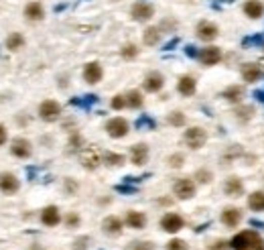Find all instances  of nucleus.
Instances as JSON below:
<instances>
[{
  "label": "nucleus",
  "instance_id": "obj_48",
  "mask_svg": "<svg viewBox=\"0 0 264 250\" xmlns=\"http://www.w3.org/2000/svg\"><path fill=\"white\" fill-rule=\"evenodd\" d=\"M256 98H258L260 102H264V92H256Z\"/></svg>",
  "mask_w": 264,
  "mask_h": 250
},
{
  "label": "nucleus",
  "instance_id": "obj_8",
  "mask_svg": "<svg viewBox=\"0 0 264 250\" xmlns=\"http://www.w3.org/2000/svg\"><path fill=\"white\" fill-rule=\"evenodd\" d=\"M197 57H199V61H201L203 65L211 67V65H217V63L222 61V49L215 47V45H207V47H203V49L199 51Z\"/></svg>",
  "mask_w": 264,
  "mask_h": 250
},
{
  "label": "nucleus",
  "instance_id": "obj_5",
  "mask_svg": "<svg viewBox=\"0 0 264 250\" xmlns=\"http://www.w3.org/2000/svg\"><path fill=\"white\" fill-rule=\"evenodd\" d=\"M195 35H197V39L209 43V41H215L219 37V27L211 21H199L197 27H195Z\"/></svg>",
  "mask_w": 264,
  "mask_h": 250
},
{
  "label": "nucleus",
  "instance_id": "obj_17",
  "mask_svg": "<svg viewBox=\"0 0 264 250\" xmlns=\"http://www.w3.org/2000/svg\"><path fill=\"white\" fill-rule=\"evenodd\" d=\"M224 193H226L228 197H240V195L244 193V181H242L240 177H236V175L228 177V179L224 181Z\"/></svg>",
  "mask_w": 264,
  "mask_h": 250
},
{
  "label": "nucleus",
  "instance_id": "obj_47",
  "mask_svg": "<svg viewBox=\"0 0 264 250\" xmlns=\"http://www.w3.org/2000/svg\"><path fill=\"white\" fill-rule=\"evenodd\" d=\"M185 53H187L189 57H195V55H199V53L195 51V47H193V45H189V47H185Z\"/></svg>",
  "mask_w": 264,
  "mask_h": 250
},
{
  "label": "nucleus",
  "instance_id": "obj_33",
  "mask_svg": "<svg viewBox=\"0 0 264 250\" xmlns=\"http://www.w3.org/2000/svg\"><path fill=\"white\" fill-rule=\"evenodd\" d=\"M120 55H122L124 59H135V57L139 55V47H137L135 43H126V45L120 49Z\"/></svg>",
  "mask_w": 264,
  "mask_h": 250
},
{
  "label": "nucleus",
  "instance_id": "obj_4",
  "mask_svg": "<svg viewBox=\"0 0 264 250\" xmlns=\"http://www.w3.org/2000/svg\"><path fill=\"white\" fill-rule=\"evenodd\" d=\"M106 133L112 137V139H124L128 133H130V127H128V120L116 116V118H110L106 122Z\"/></svg>",
  "mask_w": 264,
  "mask_h": 250
},
{
  "label": "nucleus",
  "instance_id": "obj_35",
  "mask_svg": "<svg viewBox=\"0 0 264 250\" xmlns=\"http://www.w3.org/2000/svg\"><path fill=\"white\" fill-rule=\"evenodd\" d=\"M167 163H169L171 169H181L183 163H185V155H183V153H175V155H171V157L167 159Z\"/></svg>",
  "mask_w": 264,
  "mask_h": 250
},
{
  "label": "nucleus",
  "instance_id": "obj_30",
  "mask_svg": "<svg viewBox=\"0 0 264 250\" xmlns=\"http://www.w3.org/2000/svg\"><path fill=\"white\" fill-rule=\"evenodd\" d=\"M102 159H104V163L106 165H110V167H120V165H124V155H120V153H104L102 155Z\"/></svg>",
  "mask_w": 264,
  "mask_h": 250
},
{
  "label": "nucleus",
  "instance_id": "obj_16",
  "mask_svg": "<svg viewBox=\"0 0 264 250\" xmlns=\"http://www.w3.org/2000/svg\"><path fill=\"white\" fill-rule=\"evenodd\" d=\"M183 218L179 216V214H165L163 218H161V228L165 230V232H171V234H175V232H179L181 228H183Z\"/></svg>",
  "mask_w": 264,
  "mask_h": 250
},
{
  "label": "nucleus",
  "instance_id": "obj_24",
  "mask_svg": "<svg viewBox=\"0 0 264 250\" xmlns=\"http://www.w3.org/2000/svg\"><path fill=\"white\" fill-rule=\"evenodd\" d=\"M122 220L120 218H116V216H108L104 222H102V228H104V232L106 234H112V236H116V234H120L122 232Z\"/></svg>",
  "mask_w": 264,
  "mask_h": 250
},
{
  "label": "nucleus",
  "instance_id": "obj_12",
  "mask_svg": "<svg viewBox=\"0 0 264 250\" xmlns=\"http://www.w3.org/2000/svg\"><path fill=\"white\" fill-rule=\"evenodd\" d=\"M130 161H132V165H137V167L147 165V161H149V147L145 143L132 145L130 147Z\"/></svg>",
  "mask_w": 264,
  "mask_h": 250
},
{
  "label": "nucleus",
  "instance_id": "obj_44",
  "mask_svg": "<svg viewBox=\"0 0 264 250\" xmlns=\"http://www.w3.org/2000/svg\"><path fill=\"white\" fill-rule=\"evenodd\" d=\"M7 139H9V135H7V129L0 124V145H5L7 143Z\"/></svg>",
  "mask_w": 264,
  "mask_h": 250
},
{
  "label": "nucleus",
  "instance_id": "obj_32",
  "mask_svg": "<svg viewBox=\"0 0 264 250\" xmlns=\"http://www.w3.org/2000/svg\"><path fill=\"white\" fill-rule=\"evenodd\" d=\"M167 122L171 124V127H185V114L179 112V110H175V112H171L167 116Z\"/></svg>",
  "mask_w": 264,
  "mask_h": 250
},
{
  "label": "nucleus",
  "instance_id": "obj_36",
  "mask_svg": "<svg viewBox=\"0 0 264 250\" xmlns=\"http://www.w3.org/2000/svg\"><path fill=\"white\" fill-rule=\"evenodd\" d=\"M143 127H149V129H151V131H153V129H155V127H157V122H155V120H153V118H149V116H141V118H139V120H137V129H139V131H141V129H143Z\"/></svg>",
  "mask_w": 264,
  "mask_h": 250
},
{
  "label": "nucleus",
  "instance_id": "obj_45",
  "mask_svg": "<svg viewBox=\"0 0 264 250\" xmlns=\"http://www.w3.org/2000/svg\"><path fill=\"white\" fill-rule=\"evenodd\" d=\"M65 189H67V191H77V183L71 181V179H67V181H65Z\"/></svg>",
  "mask_w": 264,
  "mask_h": 250
},
{
  "label": "nucleus",
  "instance_id": "obj_34",
  "mask_svg": "<svg viewBox=\"0 0 264 250\" xmlns=\"http://www.w3.org/2000/svg\"><path fill=\"white\" fill-rule=\"evenodd\" d=\"M193 179H197V183H211L213 181V173L209 171V169H197L195 171V175H193Z\"/></svg>",
  "mask_w": 264,
  "mask_h": 250
},
{
  "label": "nucleus",
  "instance_id": "obj_15",
  "mask_svg": "<svg viewBox=\"0 0 264 250\" xmlns=\"http://www.w3.org/2000/svg\"><path fill=\"white\" fill-rule=\"evenodd\" d=\"M219 220H222L224 226H228V228H236V226L242 222V210L236 207V205H228V207L222 212Z\"/></svg>",
  "mask_w": 264,
  "mask_h": 250
},
{
  "label": "nucleus",
  "instance_id": "obj_7",
  "mask_svg": "<svg viewBox=\"0 0 264 250\" xmlns=\"http://www.w3.org/2000/svg\"><path fill=\"white\" fill-rule=\"evenodd\" d=\"M39 116H41L45 122H55V120L61 116V106H59V102H55V100H45V102H41V106H39Z\"/></svg>",
  "mask_w": 264,
  "mask_h": 250
},
{
  "label": "nucleus",
  "instance_id": "obj_25",
  "mask_svg": "<svg viewBox=\"0 0 264 250\" xmlns=\"http://www.w3.org/2000/svg\"><path fill=\"white\" fill-rule=\"evenodd\" d=\"M25 17H27L29 21H41V19L45 17L43 5H41V3H29V5L25 7Z\"/></svg>",
  "mask_w": 264,
  "mask_h": 250
},
{
  "label": "nucleus",
  "instance_id": "obj_21",
  "mask_svg": "<svg viewBox=\"0 0 264 250\" xmlns=\"http://www.w3.org/2000/svg\"><path fill=\"white\" fill-rule=\"evenodd\" d=\"M242 96H244V88L234 84V86H228L224 92H222V98L230 104H240L242 102Z\"/></svg>",
  "mask_w": 264,
  "mask_h": 250
},
{
  "label": "nucleus",
  "instance_id": "obj_38",
  "mask_svg": "<svg viewBox=\"0 0 264 250\" xmlns=\"http://www.w3.org/2000/svg\"><path fill=\"white\" fill-rule=\"evenodd\" d=\"M167 250H187V242H185V240H179V238H173V240L167 244Z\"/></svg>",
  "mask_w": 264,
  "mask_h": 250
},
{
  "label": "nucleus",
  "instance_id": "obj_18",
  "mask_svg": "<svg viewBox=\"0 0 264 250\" xmlns=\"http://www.w3.org/2000/svg\"><path fill=\"white\" fill-rule=\"evenodd\" d=\"M145 90L147 92H151V94H157V92H161L163 90V86H165V77H163V73H159V71H151L147 77H145Z\"/></svg>",
  "mask_w": 264,
  "mask_h": 250
},
{
  "label": "nucleus",
  "instance_id": "obj_27",
  "mask_svg": "<svg viewBox=\"0 0 264 250\" xmlns=\"http://www.w3.org/2000/svg\"><path fill=\"white\" fill-rule=\"evenodd\" d=\"M248 207L252 212H264V191H252L248 195Z\"/></svg>",
  "mask_w": 264,
  "mask_h": 250
},
{
  "label": "nucleus",
  "instance_id": "obj_2",
  "mask_svg": "<svg viewBox=\"0 0 264 250\" xmlns=\"http://www.w3.org/2000/svg\"><path fill=\"white\" fill-rule=\"evenodd\" d=\"M183 141H185V145H187L189 149L197 151V149H201V147L207 143V133H205V129H201V127H191V129L185 131Z\"/></svg>",
  "mask_w": 264,
  "mask_h": 250
},
{
  "label": "nucleus",
  "instance_id": "obj_3",
  "mask_svg": "<svg viewBox=\"0 0 264 250\" xmlns=\"http://www.w3.org/2000/svg\"><path fill=\"white\" fill-rule=\"evenodd\" d=\"M130 17L135 19L137 23H149L155 17V7L151 3H135L130 7Z\"/></svg>",
  "mask_w": 264,
  "mask_h": 250
},
{
  "label": "nucleus",
  "instance_id": "obj_39",
  "mask_svg": "<svg viewBox=\"0 0 264 250\" xmlns=\"http://www.w3.org/2000/svg\"><path fill=\"white\" fill-rule=\"evenodd\" d=\"M110 106H112L114 110H122V108L126 106V96H122V94L114 96V98H112V102H110Z\"/></svg>",
  "mask_w": 264,
  "mask_h": 250
},
{
  "label": "nucleus",
  "instance_id": "obj_22",
  "mask_svg": "<svg viewBox=\"0 0 264 250\" xmlns=\"http://www.w3.org/2000/svg\"><path fill=\"white\" fill-rule=\"evenodd\" d=\"M41 222L45 224V226H49V228H53V226H57L59 222H61V216H59V210L55 207V205H47L43 212H41Z\"/></svg>",
  "mask_w": 264,
  "mask_h": 250
},
{
  "label": "nucleus",
  "instance_id": "obj_23",
  "mask_svg": "<svg viewBox=\"0 0 264 250\" xmlns=\"http://www.w3.org/2000/svg\"><path fill=\"white\" fill-rule=\"evenodd\" d=\"M126 226L135 228V230H143L147 226V216L143 212H128L126 214Z\"/></svg>",
  "mask_w": 264,
  "mask_h": 250
},
{
  "label": "nucleus",
  "instance_id": "obj_41",
  "mask_svg": "<svg viewBox=\"0 0 264 250\" xmlns=\"http://www.w3.org/2000/svg\"><path fill=\"white\" fill-rule=\"evenodd\" d=\"M65 224H67L69 228H75V226H79V216H77V214H69V216L65 218Z\"/></svg>",
  "mask_w": 264,
  "mask_h": 250
},
{
  "label": "nucleus",
  "instance_id": "obj_42",
  "mask_svg": "<svg viewBox=\"0 0 264 250\" xmlns=\"http://www.w3.org/2000/svg\"><path fill=\"white\" fill-rule=\"evenodd\" d=\"M262 43H264L262 37H248V39H244V47H248V45H262Z\"/></svg>",
  "mask_w": 264,
  "mask_h": 250
},
{
  "label": "nucleus",
  "instance_id": "obj_6",
  "mask_svg": "<svg viewBox=\"0 0 264 250\" xmlns=\"http://www.w3.org/2000/svg\"><path fill=\"white\" fill-rule=\"evenodd\" d=\"M195 191H197L195 181L189 179V177H181V179H177L175 185H173V193H175L179 199H191V197L195 195Z\"/></svg>",
  "mask_w": 264,
  "mask_h": 250
},
{
  "label": "nucleus",
  "instance_id": "obj_31",
  "mask_svg": "<svg viewBox=\"0 0 264 250\" xmlns=\"http://www.w3.org/2000/svg\"><path fill=\"white\" fill-rule=\"evenodd\" d=\"M23 45H25V39H23V35H21V33H13V35L7 39V47H9L11 51L21 49Z\"/></svg>",
  "mask_w": 264,
  "mask_h": 250
},
{
  "label": "nucleus",
  "instance_id": "obj_1",
  "mask_svg": "<svg viewBox=\"0 0 264 250\" xmlns=\"http://www.w3.org/2000/svg\"><path fill=\"white\" fill-rule=\"evenodd\" d=\"M230 244L234 250H264V240L254 230H244L236 234Z\"/></svg>",
  "mask_w": 264,
  "mask_h": 250
},
{
  "label": "nucleus",
  "instance_id": "obj_10",
  "mask_svg": "<svg viewBox=\"0 0 264 250\" xmlns=\"http://www.w3.org/2000/svg\"><path fill=\"white\" fill-rule=\"evenodd\" d=\"M11 153H13L15 157H19V159H29V157L33 155V145H31L29 139L19 137V139H15V141L11 143Z\"/></svg>",
  "mask_w": 264,
  "mask_h": 250
},
{
  "label": "nucleus",
  "instance_id": "obj_29",
  "mask_svg": "<svg viewBox=\"0 0 264 250\" xmlns=\"http://www.w3.org/2000/svg\"><path fill=\"white\" fill-rule=\"evenodd\" d=\"M143 94L139 92V90H130L128 94H126V106L128 108H132V110H137V108H141L143 106Z\"/></svg>",
  "mask_w": 264,
  "mask_h": 250
},
{
  "label": "nucleus",
  "instance_id": "obj_37",
  "mask_svg": "<svg viewBox=\"0 0 264 250\" xmlns=\"http://www.w3.org/2000/svg\"><path fill=\"white\" fill-rule=\"evenodd\" d=\"M128 250H155L153 242H132L128 246Z\"/></svg>",
  "mask_w": 264,
  "mask_h": 250
},
{
  "label": "nucleus",
  "instance_id": "obj_26",
  "mask_svg": "<svg viewBox=\"0 0 264 250\" xmlns=\"http://www.w3.org/2000/svg\"><path fill=\"white\" fill-rule=\"evenodd\" d=\"M161 35H163L161 27H147L145 33H143V41H145V45L155 47V45L161 41Z\"/></svg>",
  "mask_w": 264,
  "mask_h": 250
},
{
  "label": "nucleus",
  "instance_id": "obj_46",
  "mask_svg": "<svg viewBox=\"0 0 264 250\" xmlns=\"http://www.w3.org/2000/svg\"><path fill=\"white\" fill-rule=\"evenodd\" d=\"M116 191H120V193H135L137 189H135V187H124V185H118V187H116Z\"/></svg>",
  "mask_w": 264,
  "mask_h": 250
},
{
  "label": "nucleus",
  "instance_id": "obj_40",
  "mask_svg": "<svg viewBox=\"0 0 264 250\" xmlns=\"http://www.w3.org/2000/svg\"><path fill=\"white\" fill-rule=\"evenodd\" d=\"M87 242H90V238H87V236L77 238V240H75V244H73V250H85V248H87Z\"/></svg>",
  "mask_w": 264,
  "mask_h": 250
},
{
  "label": "nucleus",
  "instance_id": "obj_43",
  "mask_svg": "<svg viewBox=\"0 0 264 250\" xmlns=\"http://www.w3.org/2000/svg\"><path fill=\"white\" fill-rule=\"evenodd\" d=\"M81 143H83V141H81V137H79L77 133L69 139V147H71V149H79V147H81Z\"/></svg>",
  "mask_w": 264,
  "mask_h": 250
},
{
  "label": "nucleus",
  "instance_id": "obj_20",
  "mask_svg": "<svg viewBox=\"0 0 264 250\" xmlns=\"http://www.w3.org/2000/svg\"><path fill=\"white\" fill-rule=\"evenodd\" d=\"M102 161H104V159H102L100 151L94 149V147H90V149H85V151L81 153V165H83L85 169H96Z\"/></svg>",
  "mask_w": 264,
  "mask_h": 250
},
{
  "label": "nucleus",
  "instance_id": "obj_14",
  "mask_svg": "<svg viewBox=\"0 0 264 250\" xmlns=\"http://www.w3.org/2000/svg\"><path fill=\"white\" fill-rule=\"evenodd\" d=\"M102 75H104V69H102V65L98 63V61H90V63H85V67H83V79H85V84H100L102 81Z\"/></svg>",
  "mask_w": 264,
  "mask_h": 250
},
{
  "label": "nucleus",
  "instance_id": "obj_11",
  "mask_svg": "<svg viewBox=\"0 0 264 250\" xmlns=\"http://www.w3.org/2000/svg\"><path fill=\"white\" fill-rule=\"evenodd\" d=\"M240 73H242V79L246 84H256L264 75V71H262V67L258 63H244L242 69H240Z\"/></svg>",
  "mask_w": 264,
  "mask_h": 250
},
{
  "label": "nucleus",
  "instance_id": "obj_19",
  "mask_svg": "<svg viewBox=\"0 0 264 250\" xmlns=\"http://www.w3.org/2000/svg\"><path fill=\"white\" fill-rule=\"evenodd\" d=\"M195 90H197V81H195L193 75H181V77H179V81H177V92H179L181 96L189 98V96L195 94Z\"/></svg>",
  "mask_w": 264,
  "mask_h": 250
},
{
  "label": "nucleus",
  "instance_id": "obj_9",
  "mask_svg": "<svg viewBox=\"0 0 264 250\" xmlns=\"http://www.w3.org/2000/svg\"><path fill=\"white\" fill-rule=\"evenodd\" d=\"M242 13L250 21H258L264 17V3L262 0H246L242 5Z\"/></svg>",
  "mask_w": 264,
  "mask_h": 250
},
{
  "label": "nucleus",
  "instance_id": "obj_13",
  "mask_svg": "<svg viewBox=\"0 0 264 250\" xmlns=\"http://www.w3.org/2000/svg\"><path fill=\"white\" fill-rule=\"evenodd\" d=\"M21 187V181L17 179L15 173H0V191L7 193V195H13L17 193Z\"/></svg>",
  "mask_w": 264,
  "mask_h": 250
},
{
  "label": "nucleus",
  "instance_id": "obj_28",
  "mask_svg": "<svg viewBox=\"0 0 264 250\" xmlns=\"http://www.w3.org/2000/svg\"><path fill=\"white\" fill-rule=\"evenodd\" d=\"M252 116H254V108H252V106H240V104H238V108L234 110V118H236L238 122H242V124L250 122Z\"/></svg>",
  "mask_w": 264,
  "mask_h": 250
}]
</instances>
